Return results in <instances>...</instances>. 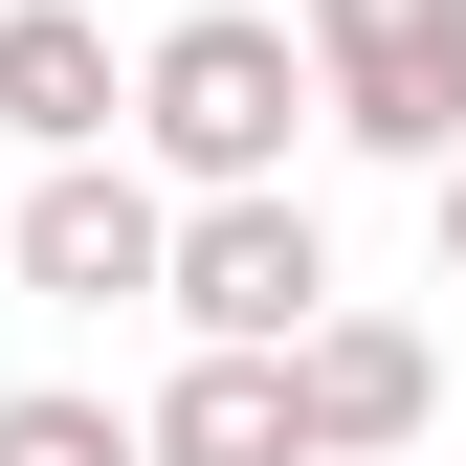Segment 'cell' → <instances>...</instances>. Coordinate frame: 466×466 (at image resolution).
<instances>
[{
    "instance_id": "cell-1",
    "label": "cell",
    "mask_w": 466,
    "mask_h": 466,
    "mask_svg": "<svg viewBox=\"0 0 466 466\" xmlns=\"http://www.w3.org/2000/svg\"><path fill=\"white\" fill-rule=\"evenodd\" d=\"M289 111H333V89H311L289 23H245V0H200V23L134 45V134L178 156L200 200H289Z\"/></svg>"
},
{
    "instance_id": "cell-2",
    "label": "cell",
    "mask_w": 466,
    "mask_h": 466,
    "mask_svg": "<svg viewBox=\"0 0 466 466\" xmlns=\"http://www.w3.org/2000/svg\"><path fill=\"white\" fill-rule=\"evenodd\" d=\"M311 89H333L356 156L466 178V0H311Z\"/></svg>"
},
{
    "instance_id": "cell-3",
    "label": "cell",
    "mask_w": 466,
    "mask_h": 466,
    "mask_svg": "<svg viewBox=\"0 0 466 466\" xmlns=\"http://www.w3.org/2000/svg\"><path fill=\"white\" fill-rule=\"evenodd\" d=\"M156 311H178L200 356H311V333H333V245H311V200H200Z\"/></svg>"
},
{
    "instance_id": "cell-4",
    "label": "cell",
    "mask_w": 466,
    "mask_h": 466,
    "mask_svg": "<svg viewBox=\"0 0 466 466\" xmlns=\"http://www.w3.org/2000/svg\"><path fill=\"white\" fill-rule=\"evenodd\" d=\"M23 289L45 311H134V289H178V200L134 178V156H67V178H23Z\"/></svg>"
},
{
    "instance_id": "cell-5",
    "label": "cell",
    "mask_w": 466,
    "mask_h": 466,
    "mask_svg": "<svg viewBox=\"0 0 466 466\" xmlns=\"http://www.w3.org/2000/svg\"><path fill=\"white\" fill-rule=\"evenodd\" d=\"M0 134H23L45 178L134 134V67H111V23H89V0H0Z\"/></svg>"
},
{
    "instance_id": "cell-6",
    "label": "cell",
    "mask_w": 466,
    "mask_h": 466,
    "mask_svg": "<svg viewBox=\"0 0 466 466\" xmlns=\"http://www.w3.org/2000/svg\"><path fill=\"white\" fill-rule=\"evenodd\" d=\"M289 400H311V466H378V444H422V400H444V356L400 311H333L311 356H289Z\"/></svg>"
},
{
    "instance_id": "cell-7",
    "label": "cell",
    "mask_w": 466,
    "mask_h": 466,
    "mask_svg": "<svg viewBox=\"0 0 466 466\" xmlns=\"http://www.w3.org/2000/svg\"><path fill=\"white\" fill-rule=\"evenodd\" d=\"M156 466H311L289 356H178V378H156Z\"/></svg>"
},
{
    "instance_id": "cell-8",
    "label": "cell",
    "mask_w": 466,
    "mask_h": 466,
    "mask_svg": "<svg viewBox=\"0 0 466 466\" xmlns=\"http://www.w3.org/2000/svg\"><path fill=\"white\" fill-rule=\"evenodd\" d=\"M0 466H156V422H111V400L23 378V400H0Z\"/></svg>"
},
{
    "instance_id": "cell-9",
    "label": "cell",
    "mask_w": 466,
    "mask_h": 466,
    "mask_svg": "<svg viewBox=\"0 0 466 466\" xmlns=\"http://www.w3.org/2000/svg\"><path fill=\"white\" fill-rule=\"evenodd\" d=\"M422 200H444V289H466V178H422Z\"/></svg>"
}]
</instances>
